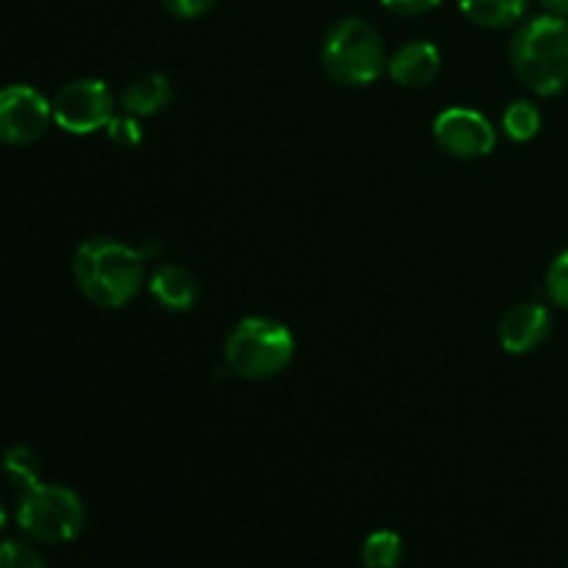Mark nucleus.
Returning <instances> with one entry per match:
<instances>
[{"label":"nucleus","mask_w":568,"mask_h":568,"mask_svg":"<svg viewBox=\"0 0 568 568\" xmlns=\"http://www.w3.org/2000/svg\"><path fill=\"white\" fill-rule=\"evenodd\" d=\"M144 250L114 239H89L72 258V272L83 297L100 308H122L144 283Z\"/></svg>","instance_id":"nucleus-1"},{"label":"nucleus","mask_w":568,"mask_h":568,"mask_svg":"<svg viewBox=\"0 0 568 568\" xmlns=\"http://www.w3.org/2000/svg\"><path fill=\"white\" fill-rule=\"evenodd\" d=\"M514 67L536 94H558L568 87V22L544 14L525 22L514 37Z\"/></svg>","instance_id":"nucleus-2"},{"label":"nucleus","mask_w":568,"mask_h":568,"mask_svg":"<svg viewBox=\"0 0 568 568\" xmlns=\"http://www.w3.org/2000/svg\"><path fill=\"white\" fill-rule=\"evenodd\" d=\"M294 355V336L281 322L266 316L242 320L225 342L227 369L247 381L281 375Z\"/></svg>","instance_id":"nucleus-3"},{"label":"nucleus","mask_w":568,"mask_h":568,"mask_svg":"<svg viewBox=\"0 0 568 568\" xmlns=\"http://www.w3.org/2000/svg\"><path fill=\"white\" fill-rule=\"evenodd\" d=\"M322 64L327 75L344 87H366L377 81L386 64L381 33L361 17H347L327 33L322 44Z\"/></svg>","instance_id":"nucleus-4"},{"label":"nucleus","mask_w":568,"mask_h":568,"mask_svg":"<svg viewBox=\"0 0 568 568\" xmlns=\"http://www.w3.org/2000/svg\"><path fill=\"white\" fill-rule=\"evenodd\" d=\"M17 525L42 544H67L83 530V505L64 486H33L17 505Z\"/></svg>","instance_id":"nucleus-5"},{"label":"nucleus","mask_w":568,"mask_h":568,"mask_svg":"<svg viewBox=\"0 0 568 568\" xmlns=\"http://www.w3.org/2000/svg\"><path fill=\"white\" fill-rule=\"evenodd\" d=\"M109 87L98 78H81L59 89L53 100V120L70 133H92L109 125L111 114Z\"/></svg>","instance_id":"nucleus-6"},{"label":"nucleus","mask_w":568,"mask_h":568,"mask_svg":"<svg viewBox=\"0 0 568 568\" xmlns=\"http://www.w3.org/2000/svg\"><path fill=\"white\" fill-rule=\"evenodd\" d=\"M433 136L444 153L455 159H480L497 148L491 122L471 109H447L433 122Z\"/></svg>","instance_id":"nucleus-7"},{"label":"nucleus","mask_w":568,"mask_h":568,"mask_svg":"<svg viewBox=\"0 0 568 568\" xmlns=\"http://www.w3.org/2000/svg\"><path fill=\"white\" fill-rule=\"evenodd\" d=\"M53 109L31 87H9L0 94V136L9 144H31L48 131Z\"/></svg>","instance_id":"nucleus-8"},{"label":"nucleus","mask_w":568,"mask_h":568,"mask_svg":"<svg viewBox=\"0 0 568 568\" xmlns=\"http://www.w3.org/2000/svg\"><path fill=\"white\" fill-rule=\"evenodd\" d=\"M549 311L544 305H516L499 322V342L508 353L525 355L541 347L549 336Z\"/></svg>","instance_id":"nucleus-9"},{"label":"nucleus","mask_w":568,"mask_h":568,"mask_svg":"<svg viewBox=\"0 0 568 568\" xmlns=\"http://www.w3.org/2000/svg\"><path fill=\"white\" fill-rule=\"evenodd\" d=\"M150 294H153L161 308L183 314V311H192L194 303L200 300V283L186 266L164 264L150 277Z\"/></svg>","instance_id":"nucleus-10"},{"label":"nucleus","mask_w":568,"mask_h":568,"mask_svg":"<svg viewBox=\"0 0 568 568\" xmlns=\"http://www.w3.org/2000/svg\"><path fill=\"white\" fill-rule=\"evenodd\" d=\"M388 72L403 87H427L442 72V55L433 44L410 42L394 53V59L388 61Z\"/></svg>","instance_id":"nucleus-11"},{"label":"nucleus","mask_w":568,"mask_h":568,"mask_svg":"<svg viewBox=\"0 0 568 568\" xmlns=\"http://www.w3.org/2000/svg\"><path fill=\"white\" fill-rule=\"evenodd\" d=\"M172 100V87L164 75L159 72H150V75L136 78L131 87L122 94V105H125L128 114L136 116H153L159 111H164Z\"/></svg>","instance_id":"nucleus-12"},{"label":"nucleus","mask_w":568,"mask_h":568,"mask_svg":"<svg viewBox=\"0 0 568 568\" xmlns=\"http://www.w3.org/2000/svg\"><path fill=\"white\" fill-rule=\"evenodd\" d=\"M527 0H460V11L483 28H505L519 20Z\"/></svg>","instance_id":"nucleus-13"},{"label":"nucleus","mask_w":568,"mask_h":568,"mask_svg":"<svg viewBox=\"0 0 568 568\" xmlns=\"http://www.w3.org/2000/svg\"><path fill=\"white\" fill-rule=\"evenodd\" d=\"M6 477H9L17 488H22V491L39 486L42 464H39L37 453H33L31 447H22V444L11 447L9 453H6Z\"/></svg>","instance_id":"nucleus-14"},{"label":"nucleus","mask_w":568,"mask_h":568,"mask_svg":"<svg viewBox=\"0 0 568 568\" xmlns=\"http://www.w3.org/2000/svg\"><path fill=\"white\" fill-rule=\"evenodd\" d=\"M403 560V541L397 532H372L364 544V564L369 568H392Z\"/></svg>","instance_id":"nucleus-15"},{"label":"nucleus","mask_w":568,"mask_h":568,"mask_svg":"<svg viewBox=\"0 0 568 568\" xmlns=\"http://www.w3.org/2000/svg\"><path fill=\"white\" fill-rule=\"evenodd\" d=\"M503 122L508 136L516 139V142H530V139L541 131V114H538L536 105L527 103V100H519V103L510 105V109L505 111Z\"/></svg>","instance_id":"nucleus-16"},{"label":"nucleus","mask_w":568,"mask_h":568,"mask_svg":"<svg viewBox=\"0 0 568 568\" xmlns=\"http://www.w3.org/2000/svg\"><path fill=\"white\" fill-rule=\"evenodd\" d=\"M547 292L560 308L568 311V250L555 258V264L549 266V275H547Z\"/></svg>","instance_id":"nucleus-17"},{"label":"nucleus","mask_w":568,"mask_h":568,"mask_svg":"<svg viewBox=\"0 0 568 568\" xmlns=\"http://www.w3.org/2000/svg\"><path fill=\"white\" fill-rule=\"evenodd\" d=\"M105 131H109L111 142L120 144V148H139L142 144V125L133 116H111Z\"/></svg>","instance_id":"nucleus-18"},{"label":"nucleus","mask_w":568,"mask_h":568,"mask_svg":"<svg viewBox=\"0 0 568 568\" xmlns=\"http://www.w3.org/2000/svg\"><path fill=\"white\" fill-rule=\"evenodd\" d=\"M0 564L6 568H44L42 555L33 552L31 547H22L17 541H6L0 549Z\"/></svg>","instance_id":"nucleus-19"},{"label":"nucleus","mask_w":568,"mask_h":568,"mask_svg":"<svg viewBox=\"0 0 568 568\" xmlns=\"http://www.w3.org/2000/svg\"><path fill=\"white\" fill-rule=\"evenodd\" d=\"M161 3H164V9L170 11V14L192 20V17H203L216 0H161Z\"/></svg>","instance_id":"nucleus-20"},{"label":"nucleus","mask_w":568,"mask_h":568,"mask_svg":"<svg viewBox=\"0 0 568 568\" xmlns=\"http://www.w3.org/2000/svg\"><path fill=\"white\" fill-rule=\"evenodd\" d=\"M442 0H383L388 11L394 14H403V17H414V14H425V11L436 9Z\"/></svg>","instance_id":"nucleus-21"},{"label":"nucleus","mask_w":568,"mask_h":568,"mask_svg":"<svg viewBox=\"0 0 568 568\" xmlns=\"http://www.w3.org/2000/svg\"><path fill=\"white\" fill-rule=\"evenodd\" d=\"M541 3L547 6V9L552 11V14L568 17V0H541Z\"/></svg>","instance_id":"nucleus-22"}]
</instances>
